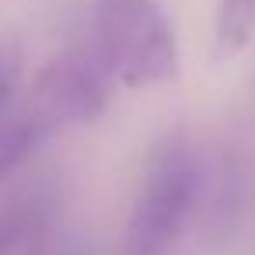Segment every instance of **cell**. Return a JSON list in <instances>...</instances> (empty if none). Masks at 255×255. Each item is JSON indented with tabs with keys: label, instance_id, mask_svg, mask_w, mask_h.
Masks as SVG:
<instances>
[{
	"label": "cell",
	"instance_id": "obj_2",
	"mask_svg": "<svg viewBox=\"0 0 255 255\" xmlns=\"http://www.w3.org/2000/svg\"><path fill=\"white\" fill-rule=\"evenodd\" d=\"M95 49L126 88H154L178 77L175 32L157 0H91Z\"/></svg>",
	"mask_w": 255,
	"mask_h": 255
},
{
	"label": "cell",
	"instance_id": "obj_5",
	"mask_svg": "<svg viewBox=\"0 0 255 255\" xmlns=\"http://www.w3.org/2000/svg\"><path fill=\"white\" fill-rule=\"evenodd\" d=\"M56 133L35 119L28 109H14L4 116V126H0V175L11 178L25 161H32L39 154V147L46 140H53Z\"/></svg>",
	"mask_w": 255,
	"mask_h": 255
},
{
	"label": "cell",
	"instance_id": "obj_6",
	"mask_svg": "<svg viewBox=\"0 0 255 255\" xmlns=\"http://www.w3.org/2000/svg\"><path fill=\"white\" fill-rule=\"evenodd\" d=\"M255 32V0H220L217 4V49L241 53Z\"/></svg>",
	"mask_w": 255,
	"mask_h": 255
},
{
	"label": "cell",
	"instance_id": "obj_3",
	"mask_svg": "<svg viewBox=\"0 0 255 255\" xmlns=\"http://www.w3.org/2000/svg\"><path fill=\"white\" fill-rule=\"evenodd\" d=\"M21 109L42 119L53 133L88 126L109 109V70L98 56L60 53L35 74Z\"/></svg>",
	"mask_w": 255,
	"mask_h": 255
},
{
	"label": "cell",
	"instance_id": "obj_4",
	"mask_svg": "<svg viewBox=\"0 0 255 255\" xmlns=\"http://www.w3.org/2000/svg\"><path fill=\"white\" fill-rule=\"evenodd\" d=\"M60 224V189L35 178L7 196L0 210V255H53Z\"/></svg>",
	"mask_w": 255,
	"mask_h": 255
},
{
	"label": "cell",
	"instance_id": "obj_1",
	"mask_svg": "<svg viewBox=\"0 0 255 255\" xmlns=\"http://www.w3.org/2000/svg\"><path fill=\"white\" fill-rule=\"evenodd\" d=\"M199 182L192 147L182 136H161L143 161L140 189L126 217L123 255H168L196 210Z\"/></svg>",
	"mask_w": 255,
	"mask_h": 255
},
{
	"label": "cell",
	"instance_id": "obj_7",
	"mask_svg": "<svg viewBox=\"0 0 255 255\" xmlns=\"http://www.w3.org/2000/svg\"><path fill=\"white\" fill-rule=\"evenodd\" d=\"M53 255H91L88 248H81V245H63V248H56Z\"/></svg>",
	"mask_w": 255,
	"mask_h": 255
}]
</instances>
